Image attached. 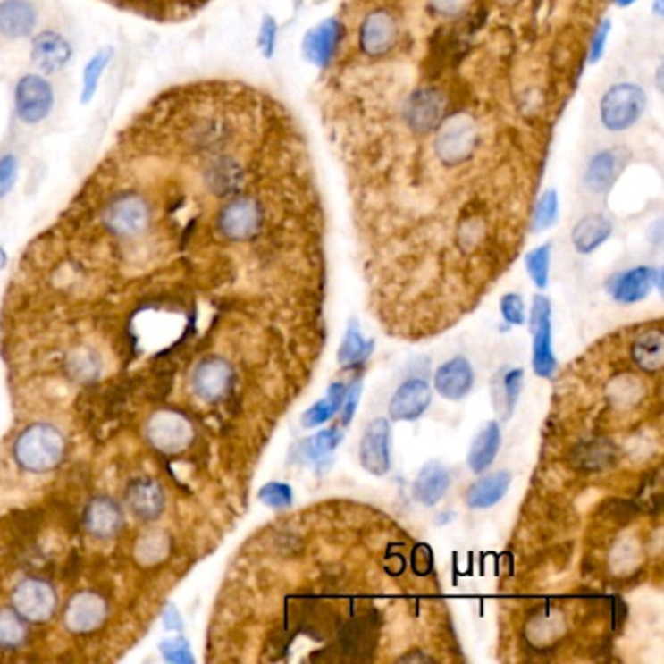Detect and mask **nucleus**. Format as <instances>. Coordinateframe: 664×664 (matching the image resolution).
<instances>
[{"label": "nucleus", "instance_id": "obj_1", "mask_svg": "<svg viewBox=\"0 0 664 664\" xmlns=\"http://www.w3.org/2000/svg\"><path fill=\"white\" fill-rule=\"evenodd\" d=\"M64 452V441L57 429L49 424H34L20 434L14 454L20 466L29 472H47L55 467Z\"/></svg>", "mask_w": 664, "mask_h": 664}, {"label": "nucleus", "instance_id": "obj_2", "mask_svg": "<svg viewBox=\"0 0 664 664\" xmlns=\"http://www.w3.org/2000/svg\"><path fill=\"white\" fill-rule=\"evenodd\" d=\"M647 96L637 84L622 82L609 88L601 102V122L608 130L634 127L645 112Z\"/></svg>", "mask_w": 664, "mask_h": 664}, {"label": "nucleus", "instance_id": "obj_3", "mask_svg": "<svg viewBox=\"0 0 664 664\" xmlns=\"http://www.w3.org/2000/svg\"><path fill=\"white\" fill-rule=\"evenodd\" d=\"M475 147L477 130L472 119L466 115H454L446 119L439 129L437 143H434V150H437L439 158L449 166H456L470 158Z\"/></svg>", "mask_w": 664, "mask_h": 664}, {"label": "nucleus", "instance_id": "obj_4", "mask_svg": "<svg viewBox=\"0 0 664 664\" xmlns=\"http://www.w3.org/2000/svg\"><path fill=\"white\" fill-rule=\"evenodd\" d=\"M532 365L534 373L542 378H550L555 373V357L551 347V307L546 297H534V307H532Z\"/></svg>", "mask_w": 664, "mask_h": 664}, {"label": "nucleus", "instance_id": "obj_5", "mask_svg": "<svg viewBox=\"0 0 664 664\" xmlns=\"http://www.w3.org/2000/svg\"><path fill=\"white\" fill-rule=\"evenodd\" d=\"M148 441L162 452H180L193 439L191 423L180 413L160 411L147 424Z\"/></svg>", "mask_w": 664, "mask_h": 664}, {"label": "nucleus", "instance_id": "obj_6", "mask_svg": "<svg viewBox=\"0 0 664 664\" xmlns=\"http://www.w3.org/2000/svg\"><path fill=\"white\" fill-rule=\"evenodd\" d=\"M433 401V390L427 380L409 378L401 384L390 399V419L416 421L419 419Z\"/></svg>", "mask_w": 664, "mask_h": 664}, {"label": "nucleus", "instance_id": "obj_7", "mask_svg": "<svg viewBox=\"0 0 664 664\" xmlns=\"http://www.w3.org/2000/svg\"><path fill=\"white\" fill-rule=\"evenodd\" d=\"M358 458L368 474L384 475L390 472V423L388 419H374L368 424L361 449H358Z\"/></svg>", "mask_w": 664, "mask_h": 664}, {"label": "nucleus", "instance_id": "obj_8", "mask_svg": "<svg viewBox=\"0 0 664 664\" xmlns=\"http://www.w3.org/2000/svg\"><path fill=\"white\" fill-rule=\"evenodd\" d=\"M53 105V92L41 76H26L16 86V110L21 122L38 123L46 119Z\"/></svg>", "mask_w": 664, "mask_h": 664}, {"label": "nucleus", "instance_id": "obj_9", "mask_svg": "<svg viewBox=\"0 0 664 664\" xmlns=\"http://www.w3.org/2000/svg\"><path fill=\"white\" fill-rule=\"evenodd\" d=\"M14 606L21 618H28L31 622H43L55 612L57 596L47 583L28 579L20 583L14 591Z\"/></svg>", "mask_w": 664, "mask_h": 664}, {"label": "nucleus", "instance_id": "obj_10", "mask_svg": "<svg viewBox=\"0 0 664 664\" xmlns=\"http://www.w3.org/2000/svg\"><path fill=\"white\" fill-rule=\"evenodd\" d=\"M232 368L219 357L205 358V361L195 368L191 384L195 394L203 399L216 401L228 394L232 386Z\"/></svg>", "mask_w": 664, "mask_h": 664}, {"label": "nucleus", "instance_id": "obj_11", "mask_svg": "<svg viewBox=\"0 0 664 664\" xmlns=\"http://www.w3.org/2000/svg\"><path fill=\"white\" fill-rule=\"evenodd\" d=\"M341 31H343L341 21L335 18L325 20L322 24L312 28L302 41L304 55H307V59L314 63L315 67H325L335 55L337 46H340Z\"/></svg>", "mask_w": 664, "mask_h": 664}, {"label": "nucleus", "instance_id": "obj_12", "mask_svg": "<svg viewBox=\"0 0 664 664\" xmlns=\"http://www.w3.org/2000/svg\"><path fill=\"white\" fill-rule=\"evenodd\" d=\"M474 386V368L466 357H454L434 374V388L446 399L458 401L470 394Z\"/></svg>", "mask_w": 664, "mask_h": 664}, {"label": "nucleus", "instance_id": "obj_13", "mask_svg": "<svg viewBox=\"0 0 664 664\" xmlns=\"http://www.w3.org/2000/svg\"><path fill=\"white\" fill-rule=\"evenodd\" d=\"M105 619V602L94 593L76 594L64 612V624L74 634H88Z\"/></svg>", "mask_w": 664, "mask_h": 664}, {"label": "nucleus", "instance_id": "obj_14", "mask_svg": "<svg viewBox=\"0 0 664 664\" xmlns=\"http://www.w3.org/2000/svg\"><path fill=\"white\" fill-rule=\"evenodd\" d=\"M659 271L651 267H635L618 275L609 282V295L622 304H634L651 295L652 285L659 282ZM660 285V282H659Z\"/></svg>", "mask_w": 664, "mask_h": 664}, {"label": "nucleus", "instance_id": "obj_15", "mask_svg": "<svg viewBox=\"0 0 664 664\" xmlns=\"http://www.w3.org/2000/svg\"><path fill=\"white\" fill-rule=\"evenodd\" d=\"M444 115V97L439 90L434 88H424L419 90L416 96H411L408 104L406 117L408 123L419 130V133H427V130L434 129Z\"/></svg>", "mask_w": 664, "mask_h": 664}, {"label": "nucleus", "instance_id": "obj_16", "mask_svg": "<svg viewBox=\"0 0 664 664\" xmlns=\"http://www.w3.org/2000/svg\"><path fill=\"white\" fill-rule=\"evenodd\" d=\"M398 38L396 21L386 13L370 14L361 28V47L368 55H382L394 47Z\"/></svg>", "mask_w": 664, "mask_h": 664}, {"label": "nucleus", "instance_id": "obj_17", "mask_svg": "<svg viewBox=\"0 0 664 664\" xmlns=\"http://www.w3.org/2000/svg\"><path fill=\"white\" fill-rule=\"evenodd\" d=\"M624 168V160L616 150H602L594 155L584 172V185L593 193H604L612 188L619 172Z\"/></svg>", "mask_w": 664, "mask_h": 664}, {"label": "nucleus", "instance_id": "obj_18", "mask_svg": "<svg viewBox=\"0 0 664 664\" xmlns=\"http://www.w3.org/2000/svg\"><path fill=\"white\" fill-rule=\"evenodd\" d=\"M127 503L139 518L155 520L164 509V493L156 482L137 480L127 489Z\"/></svg>", "mask_w": 664, "mask_h": 664}, {"label": "nucleus", "instance_id": "obj_19", "mask_svg": "<svg viewBox=\"0 0 664 664\" xmlns=\"http://www.w3.org/2000/svg\"><path fill=\"white\" fill-rule=\"evenodd\" d=\"M450 485L449 472L439 462H427L417 475L416 485H413V495L424 507L437 505L444 497L446 489Z\"/></svg>", "mask_w": 664, "mask_h": 664}, {"label": "nucleus", "instance_id": "obj_20", "mask_svg": "<svg viewBox=\"0 0 664 664\" xmlns=\"http://www.w3.org/2000/svg\"><path fill=\"white\" fill-rule=\"evenodd\" d=\"M612 234V223L604 214H589L573 228V246L579 254H591Z\"/></svg>", "mask_w": 664, "mask_h": 664}, {"label": "nucleus", "instance_id": "obj_21", "mask_svg": "<svg viewBox=\"0 0 664 664\" xmlns=\"http://www.w3.org/2000/svg\"><path fill=\"white\" fill-rule=\"evenodd\" d=\"M510 485L509 472H495L477 480L466 493V503L470 509H487L497 505L505 497Z\"/></svg>", "mask_w": 664, "mask_h": 664}, {"label": "nucleus", "instance_id": "obj_22", "mask_svg": "<svg viewBox=\"0 0 664 664\" xmlns=\"http://www.w3.org/2000/svg\"><path fill=\"white\" fill-rule=\"evenodd\" d=\"M499 446H500L499 423L489 421L475 437L470 454H467V466H470V470L474 474L485 472L487 467L493 464L499 452Z\"/></svg>", "mask_w": 664, "mask_h": 664}, {"label": "nucleus", "instance_id": "obj_23", "mask_svg": "<svg viewBox=\"0 0 664 664\" xmlns=\"http://www.w3.org/2000/svg\"><path fill=\"white\" fill-rule=\"evenodd\" d=\"M119 525H122V510L112 499L97 497L92 500L88 513H86V526L94 536L110 538L117 532Z\"/></svg>", "mask_w": 664, "mask_h": 664}, {"label": "nucleus", "instance_id": "obj_24", "mask_svg": "<svg viewBox=\"0 0 664 664\" xmlns=\"http://www.w3.org/2000/svg\"><path fill=\"white\" fill-rule=\"evenodd\" d=\"M662 351V333L660 330H655L637 337L631 345V358L645 373H659L664 363Z\"/></svg>", "mask_w": 664, "mask_h": 664}, {"label": "nucleus", "instance_id": "obj_25", "mask_svg": "<svg viewBox=\"0 0 664 664\" xmlns=\"http://www.w3.org/2000/svg\"><path fill=\"white\" fill-rule=\"evenodd\" d=\"M69 46L57 34H39L34 41V53L31 57L38 63V67L46 71L61 69L69 59Z\"/></svg>", "mask_w": 664, "mask_h": 664}, {"label": "nucleus", "instance_id": "obj_26", "mask_svg": "<svg viewBox=\"0 0 664 664\" xmlns=\"http://www.w3.org/2000/svg\"><path fill=\"white\" fill-rule=\"evenodd\" d=\"M34 10L21 0H8L0 4V29L8 36H24L34 29Z\"/></svg>", "mask_w": 664, "mask_h": 664}, {"label": "nucleus", "instance_id": "obj_27", "mask_svg": "<svg viewBox=\"0 0 664 664\" xmlns=\"http://www.w3.org/2000/svg\"><path fill=\"white\" fill-rule=\"evenodd\" d=\"M345 394H347V390L343 382H333L328 390V396L320 401H315V404L307 413H304V417H302L304 427L314 429V427H320V424L324 423H328L335 416V411L341 409Z\"/></svg>", "mask_w": 664, "mask_h": 664}, {"label": "nucleus", "instance_id": "obj_28", "mask_svg": "<svg viewBox=\"0 0 664 664\" xmlns=\"http://www.w3.org/2000/svg\"><path fill=\"white\" fill-rule=\"evenodd\" d=\"M374 341H365L361 330H358V324L351 320L349 328H347V333L341 341L340 351H337V363L341 366H351L357 363H363L365 358L373 351Z\"/></svg>", "mask_w": 664, "mask_h": 664}, {"label": "nucleus", "instance_id": "obj_29", "mask_svg": "<svg viewBox=\"0 0 664 664\" xmlns=\"http://www.w3.org/2000/svg\"><path fill=\"white\" fill-rule=\"evenodd\" d=\"M170 542L162 532H150L137 543V559L143 565H155L168 555Z\"/></svg>", "mask_w": 664, "mask_h": 664}, {"label": "nucleus", "instance_id": "obj_30", "mask_svg": "<svg viewBox=\"0 0 664 664\" xmlns=\"http://www.w3.org/2000/svg\"><path fill=\"white\" fill-rule=\"evenodd\" d=\"M26 639V626L21 616L13 609H0V647H18Z\"/></svg>", "mask_w": 664, "mask_h": 664}, {"label": "nucleus", "instance_id": "obj_31", "mask_svg": "<svg viewBox=\"0 0 664 664\" xmlns=\"http://www.w3.org/2000/svg\"><path fill=\"white\" fill-rule=\"evenodd\" d=\"M341 439H343V431L337 427L320 431L318 434H314L312 439L304 442V454H307L308 458L314 462L324 460L325 456H328L335 446L341 442Z\"/></svg>", "mask_w": 664, "mask_h": 664}, {"label": "nucleus", "instance_id": "obj_32", "mask_svg": "<svg viewBox=\"0 0 664 664\" xmlns=\"http://www.w3.org/2000/svg\"><path fill=\"white\" fill-rule=\"evenodd\" d=\"M550 259H551V246L543 244L526 256V269L530 279L534 281L538 289L548 287V275H550Z\"/></svg>", "mask_w": 664, "mask_h": 664}, {"label": "nucleus", "instance_id": "obj_33", "mask_svg": "<svg viewBox=\"0 0 664 664\" xmlns=\"http://www.w3.org/2000/svg\"><path fill=\"white\" fill-rule=\"evenodd\" d=\"M558 213H559L558 191L548 189L546 193L542 195L540 201H538V206H536V213H534V231L536 232L548 231V228L555 221H558Z\"/></svg>", "mask_w": 664, "mask_h": 664}, {"label": "nucleus", "instance_id": "obj_34", "mask_svg": "<svg viewBox=\"0 0 664 664\" xmlns=\"http://www.w3.org/2000/svg\"><path fill=\"white\" fill-rule=\"evenodd\" d=\"M522 384H525V370L513 368L503 376V404H505V417H510L513 413L518 396L522 391Z\"/></svg>", "mask_w": 664, "mask_h": 664}, {"label": "nucleus", "instance_id": "obj_35", "mask_svg": "<svg viewBox=\"0 0 664 664\" xmlns=\"http://www.w3.org/2000/svg\"><path fill=\"white\" fill-rule=\"evenodd\" d=\"M259 499L271 509H289L292 505V489L287 483L271 482L261 487Z\"/></svg>", "mask_w": 664, "mask_h": 664}, {"label": "nucleus", "instance_id": "obj_36", "mask_svg": "<svg viewBox=\"0 0 664 664\" xmlns=\"http://www.w3.org/2000/svg\"><path fill=\"white\" fill-rule=\"evenodd\" d=\"M500 314H503L505 322L513 324V325H522L526 322V312H525V300H522L520 295H505L500 298Z\"/></svg>", "mask_w": 664, "mask_h": 664}, {"label": "nucleus", "instance_id": "obj_37", "mask_svg": "<svg viewBox=\"0 0 664 664\" xmlns=\"http://www.w3.org/2000/svg\"><path fill=\"white\" fill-rule=\"evenodd\" d=\"M160 649H162V655H164L166 660H170V662H176V664H189V662H193V657H191V652H189L188 641L181 639V637L166 639L164 643L160 645Z\"/></svg>", "mask_w": 664, "mask_h": 664}, {"label": "nucleus", "instance_id": "obj_38", "mask_svg": "<svg viewBox=\"0 0 664 664\" xmlns=\"http://www.w3.org/2000/svg\"><path fill=\"white\" fill-rule=\"evenodd\" d=\"M107 61H110V51H104V53H100V55H96L90 61L88 67H86V71H84V80H86L84 94H86V97H90L94 94L97 79H100V74H102Z\"/></svg>", "mask_w": 664, "mask_h": 664}, {"label": "nucleus", "instance_id": "obj_39", "mask_svg": "<svg viewBox=\"0 0 664 664\" xmlns=\"http://www.w3.org/2000/svg\"><path fill=\"white\" fill-rule=\"evenodd\" d=\"M361 380H357V382L349 388V391L345 394V399H343V413H341V423L343 427H347L353 421V416H355V409H357V404H358V396H361Z\"/></svg>", "mask_w": 664, "mask_h": 664}, {"label": "nucleus", "instance_id": "obj_40", "mask_svg": "<svg viewBox=\"0 0 664 664\" xmlns=\"http://www.w3.org/2000/svg\"><path fill=\"white\" fill-rule=\"evenodd\" d=\"M72 370L76 373V376L86 378V376L96 374L97 363H96V358L90 353L82 351V353H76L72 357Z\"/></svg>", "mask_w": 664, "mask_h": 664}, {"label": "nucleus", "instance_id": "obj_41", "mask_svg": "<svg viewBox=\"0 0 664 664\" xmlns=\"http://www.w3.org/2000/svg\"><path fill=\"white\" fill-rule=\"evenodd\" d=\"M14 180H16V160L13 156H6L0 160V195L13 188Z\"/></svg>", "mask_w": 664, "mask_h": 664}, {"label": "nucleus", "instance_id": "obj_42", "mask_svg": "<svg viewBox=\"0 0 664 664\" xmlns=\"http://www.w3.org/2000/svg\"><path fill=\"white\" fill-rule=\"evenodd\" d=\"M608 36H609V21L606 20L604 24L601 28H598V31L594 34L593 46H591V63H596L598 59H601L604 55V47H606Z\"/></svg>", "mask_w": 664, "mask_h": 664}, {"label": "nucleus", "instance_id": "obj_43", "mask_svg": "<svg viewBox=\"0 0 664 664\" xmlns=\"http://www.w3.org/2000/svg\"><path fill=\"white\" fill-rule=\"evenodd\" d=\"M431 3L442 14H456V13H460L462 6L466 4V0H431Z\"/></svg>", "mask_w": 664, "mask_h": 664}, {"label": "nucleus", "instance_id": "obj_44", "mask_svg": "<svg viewBox=\"0 0 664 664\" xmlns=\"http://www.w3.org/2000/svg\"><path fill=\"white\" fill-rule=\"evenodd\" d=\"M275 24H273V21H271V20H265V24H264V36H261V38H264V39H261V41H264V46L267 47V53H271V49H273V43H275Z\"/></svg>", "mask_w": 664, "mask_h": 664}, {"label": "nucleus", "instance_id": "obj_45", "mask_svg": "<svg viewBox=\"0 0 664 664\" xmlns=\"http://www.w3.org/2000/svg\"><path fill=\"white\" fill-rule=\"evenodd\" d=\"M166 627L168 629H180L181 627V619H180V614L178 609L170 606L168 612H166Z\"/></svg>", "mask_w": 664, "mask_h": 664}, {"label": "nucleus", "instance_id": "obj_46", "mask_svg": "<svg viewBox=\"0 0 664 664\" xmlns=\"http://www.w3.org/2000/svg\"><path fill=\"white\" fill-rule=\"evenodd\" d=\"M614 3H616L618 6H629V4L637 3V0H614Z\"/></svg>", "mask_w": 664, "mask_h": 664}]
</instances>
